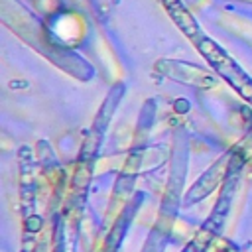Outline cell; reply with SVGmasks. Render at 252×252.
<instances>
[{
  "instance_id": "cell-1",
  "label": "cell",
  "mask_w": 252,
  "mask_h": 252,
  "mask_svg": "<svg viewBox=\"0 0 252 252\" xmlns=\"http://www.w3.org/2000/svg\"><path fill=\"white\" fill-rule=\"evenodd\" d=\"M163 2H165V6H167L169 14L173 16V20L177 22V26H179L187 35L195 37V35H197V32H199V28H197L195 20L191 18V14L183 8V4H181L179 0H163Z\"/></svg>"
}]
</instances>
